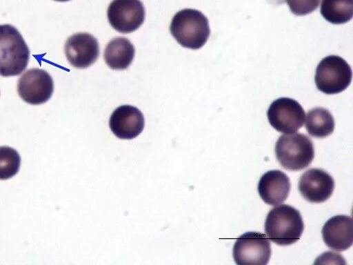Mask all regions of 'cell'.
<instances>
[{"label": "cell", "mask_w": 353, "mask_h": 265, "mask_svg": "<svg viewBox=\"0 0 353 265\" xmlns=\"http://www.w3.org/2000/svg\"><path fill=\"white\" fill-rule=\"evenodd\" d=\"M323 239L327 247L344 251L353 243V224L350 216L338 215L330 218L322 228Z\"/></svg>", "instance_id": "obj_13"}, {"label": "cell", "mask_w": 353, "mask_h": 265, "mask_svg": "<svg viewBox=\"0 0 353 265\" xmlns=\"http://www.w3.org/2000/svg\"><path fill=\"white\" fill-rule=\"evenodd\" d=\"M29 48L19 30L9 24L0 25V75H20L27 67Z\"/></svg>", "instance_id": "obj_3"}, {"label": "cell", "mask_w": 353, "mask_h": 265, "mask_svg": "<svg viewBox=\"0 0 353 265\" xmlns=\"http://www.w3.org/2000/svg\"><path fill=\"white\" fill-rule=\"evenodd\" d=\"M352 77V68L344 59L337 55H329L318 64L315 83L322 92L334 95L345 90L350 86Z\"/></svg>", "instance_id": "obj_5"}, {"label": "cell", "mask_w": 353, "mask_h": 265, "mask_svg": "<svg viewBox=\"0 0 353 265\" xmlns=\"http://www.w3.org/2000/svg\"><path fill=\"white\" fill-rule=\"evenodd\" d=\"M271 253V245L266 236L253 231L240 235L232 251L234 260L239 265H265L269 262Z\"/></svg>", "instance_id": "obj_6"}, {"label": "cell", "mask_w": 353, "mask_h": 265, "mask_svg": "<svg viewBox=\"0 0 353 265\" xmlns=\"http://www.w3.org/2000/svg\"><path fill=\"white\" fill-rule=\"evenodd\" d=\"M21 157L9 146H0V180L10 179L19 170Z\"/></svg>", "instance_id": "obj_18"}, {"label": "cell", "mask_w": 353, "mask_h": 265, "mask_svg": "<svg viewBox=\"0 0 353 265\" xmlns=\"http://www.w3.org/2000/svg\"><path fill=\"white\" fill-rule=\"evenodd\" d=\"M334 126L332 115L325 108L316 107L307 113L305 128L312 137L325 138L333 132Z\"/></svg>", "instance_id": "obj_16"}, {"label": "cell", "mask_w": 353, "mask_h": 265, "mask_svg": "<svg viewBox=\"0 0 353 265\" xmlns=\"http://www.w3.org/2000/svg\"><path fill=\"white\" fill-rule=\"evenodd\" d=\"M65 54L73 67L88 68L97 61L99 55L98 41L87 32L74 34L65 43Z\"/></svg>", "instance_id": "obj_10"}, {"label": "cell", "mask_w": 353, "mask_h": 265, "mask_svg": "<svg viewBox=\"0 0 353 265\" xmlns=\"http://www.w3.org/2000/svg\"><path fill=\"white\" fill-rule=\"evenodd\" d=\"M334 185V180L328 173L320 168H310L301 175L299 190L309 202L322 203L331 197Z\"/></svg>", "instance_id": "obj_11"}, {"label": "cell", "mask_w": 353, "mask_h": 265, "mask_svg": "<svg viewBox=\"0 0 353 265\" xmlns=\"http://www.w3.org/2000/svg\"><path fill=\"white\" fill-rule=\"evenodd\" d=\"M17 91L20 97L32 105L48 101L54 91V83L48 72L39 68L26 71L19 78Z\"/></svg>", "instance_id": "obj_8"}, {"label": "cell", "mask_w": 353, "mask_h": 265, "mask_svg": "<svg viewBox=\"0 0 353 265\" xmlns=\"http://www.w3.org/2000/svg\"><path fill=\"white\" fill-rule=\"evenodd\" d=\"M135 54L132 43L127 38L120 37L112 39L106 46L104 59L113 70H125L132 63Z\"/></svg>", "instance_id": "obj_15"}, {"label": "cell", "mask_w": 353, "mask_h": 265, "mask_svg": "<svg viewBox=\"0 0 353 265\" xmlns=\"http://www.w3.org/2000/svg\"><path fill=\"white\" fill-rule=\"evenodd\" d=\"M170 30L183 47L197 50L204 46L210 35L207 17L195 9L185 8L173 17Z\"/></svg>", "instance_id": "obj_2"}, {"label": "cell", "mask_w": 353, "mask_h": 265, "mask_svg": "<svg viewBox=\"0 0 353 265\" xmlns=\"http://www.w3.org/2000/svg\"><path fill=\"white\" fill-rule=\"evenodd\" d=\"M275 154L278 161L285 169L301 170L307 167L314 159L313 142L305 134L283 135L276 142Z\"/></svg>", "instance_id": "obj_4"}, {"label": "cell", "mask_w": 353, "mask_h": 265, "mask_svg": "<svg viewBox=\"0 0 353 265\" xmlns=\"http://www.w3.org/2000/svg\"><path fill=\"white\" fill-rule=\"evenodd\" d=\"M54 1H70V0H54Z\"/></svg>", "instance_id": "obj_20"}, {"label": "cell", "mask_w": 353, "mask_h": 265, "mask_svg": "<svg viewBox=\"0 0 353 265\" xmlns=\"http://www.w3.org/2000/svg\"><path fill=\"white\" fill-rule=\"evenodd\" d=\"M144 125V117L141 110L130 105L116 108L109 121L113 134L122 139L135 138L143 131Z\"/></svg>", "instance_id": "obj_12"}, {"label": "cell", "mask_w": 353, "mask_h": 265, "mask_svg": "<svg viewBox=\"0 0 353 265\" xmlns=\"http://www.w3.org/2000/svg\"><path fill=\"white\" fill-rule=\"evenodd\" d=\"M320 12L331 23H347L353 16V0H323Z\"/></svg>", "instance_id": "obj_17"}, {"label": "cell", "mask_w": 353, "mask_h": 265, "mask_svg": "<svg viewBox=\"0 0 353 265\" xmlns=\"http://www.w3.org/2000/svg\"><path fill=\"white\" fill-rule=\"evenodd\" d=\"M288 176L279 170H271L264 173L258 183V192L263 201L268 205L281 204L290 191Z\"/></svg>", "instance_id": "obj_14"}, {"label": "cell", "mask_w": 353, "mask_h": 265, "mask_svg": "<svg viewBox=\"0 0 353 265\" xmlns=\"http://www.w3.org/2000/svg\"><path fill=\"white\" fill-rule=\"evenodd\" d=\"M267 116L270 125L277 131L290 134L303 125L305 114L301 105L288 97H280L270 105Z\"/></svg>", "instance_id": "obj_7"}, {"label": "cell", "mask_w": 353, "mask_h": 265, "mask_svg": "<svg viewBox=\"0 0 353 265\" xmlns=\"http://www.w3.org/2000/svg\"><path fill=\"white\" fill-rule=\"evenodd\" d=\"M303 230L304 223L300 212L290 205L276 206L267 215L265 222L266 235L279 246L296 243Z\"/></svg>", "instance_id": "obj_1"}, {"label": "cell", "mask_w": 353, "mask_h": 265, "mask_svg": "<svg viewBox=\"0 0 353 265\" xmlns=\"http://www.w3.org/2000/svg\"><path fill=\"white\" fill-rule=\"evenodd\" d=\"M291 12L297 16L312 13L316 10L321 0H285Z\"/></svg>", "instance_id": "obj_19"}, {"label": "cell", "mask_w": 353, "mask_h": 265, "mask_svg": "<svg viewBox=\"0 0 353 265\" xmlns=\"http://www.w3.org/2000/svg\"><path fill=\"white\" fill-rule=\"evenodd\" d=\"M111 26L121 33L137 30L145 19V8L140 0H113L108 8Z\"/></svg>", "instance_id": "obj_9"}]
</instances>
